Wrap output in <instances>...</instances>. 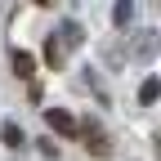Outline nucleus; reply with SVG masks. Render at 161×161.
<instances>
[{
    "mask_svg": "<svg viewBox=\"0 0 161 161\" xmlns=\"http://www.w3.org/2000/svg\"><path fill=\"white\" fill-rule=\"evenodd\" d=\"M130 18H134V0H116V5H112V23L125 31V27H130Z\"/></svg>",
    "mask_w": 161,
    "mask_h": 161,
    "instance_id": "obj_7",
    "label": "nucleus"
},
{
    "mask_svg": "<svg viewBox=\"0 0 161 161\" xmlns=\"http://www.w3.org/2000/svg\"><path fill=\"white\" fill-rule=\"evenodd\" d=\"M76 139L85 143V152L90 157H112V139H108V130L98 125V121H76Z\"/></svg>",
    "mask_w": 161,
    "mask_h": 161,
    "instance_id": "obj_2",
    "label": "nucleus"
},
{
    "mask_svg": "<svg viewBox=\"0 0 161 161\" xmlns=\"http://www.w3.org/2000/svg\"><path fill=\"white\" fill-rule=\"evenodd\" d=\"M31 5H40V9H49V5H58V0H31Z\"/></svg>",
    "mask_w": 161,
    "mask_h": 161,
    "instance_id": "obj_9",
    "label": "nucleus"
},
{
    "mask_svg": "<svg viewBox=\"0 0 161 161\" xmlns=\"http://www.w3.org/2000/svg\"><path fill=\"white\" fill-rule=\"evenodd\" d=\"M130 54L139 58V63H143V58H152V54H157V31H152V27H148V31H139V36H134V49H130Z\"/></svg>",
    "mask_w": 161,
    "mask_h": 161,
    "instance_id": "obj_4",
    "label": "nucleus"
},
{
    "mask_svg": "<svg viewBox=\"0 0 161 161\" xmlns=\"http://www.w3.org/2000/svg\"><path fill=\"white\" fill-rule=\"evenodd\" d=\"M23 125H18V121H5V125H0V143H5V148H23Z\"/></svg>",
    "mask_w": 161,
    "mask_h": 161,
    "instance_id": "obj_6",
    "label": "nucleus"
},
{
    "mask_svg": "<svg viewBox=\"0 0 161 161\" xmlns=\"http://www.w3.org/2000/svg\"><path fill=\"white\" fill-rule=\"evenodd\" d=\"M9 63H14V76H18V80H31V72H36V58H31L27 49H14V54H9Z\"/></svg>",
    "mask_w": 161,
    "mask_h": 161,
    "instance_id": "obj_5",
    "label": "nucleus"
},
{
    "mask_svg": "<svg viewBox=\"0 0 161 161\" xmlns=\"http://www.w3.org/2000/svg\"><path fill=\"white\" fill-rule=\"evenodd\" d=\"M76 45H85V27H80L76 18L58 23V27L45 36V67H49V72H63V67H67V54H72Z\"/></svg>",
    "mask_w": 161,
    "mask_h": 161,
    "instance_id": "obj_1",
    "label": "nucleus"
},
{
    "mask_svg": "<svg viewBox=\"0 0 161 161\" xmlns=\"http://www.w3.org/2000/svg\"><path fill=\"white\" fill-rule=\"evenodd\" d=\"M45 125H49L54 134H76V116L63 112V108H45Z\"/></svg>",
    "mask_w": 161,
    "mask_h": 161,
    "instance_id": "obj_3",
    "label": "nucleus"
},
{
    "mask_svg": "<svg viewBox=\"0 0 161 161\" xmlns=\"http://www.w3.org/2000/svg\"><path fill=\"white\" fill-rule=\"evenodd\" d=\"M157 94H161V80H157V76H148L143 85H139V103H148V108H152V103H157Z\"/></svg>",
    "mask_w": 161,
    "mask_h": 161,
    "instance_id": "obj_8",
    "label": "nucleus"
}]
</instances>
